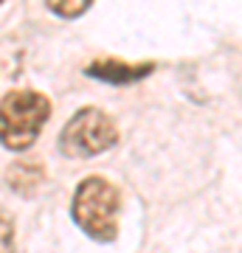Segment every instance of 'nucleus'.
Masks as SVG:
<instances>
[{"mask_svg": "<svg viewBox=\"0 0 242 253\" xmlns=\"http://www.w3.org/2000/svg\"><path fill=\"white\" fill-rule=\"evenodd\" d=\"M118 189L104 177H88L73 191L71 217L96 242H113L118 236Z\"/></svg>", "mask_w": 242, "mask_h": 253, "instance_id": "f257e3e1", "label": "nucleus"}, {"mask_svg": "<svg viewBox=\"0 0 242 253\" xmlns=\"http://www.w3.org/2000/svg\"><path fill=\"white\" fill-rule=\"evenodd\" d=\"M51 116V101L37 90H11L0 104V138L11 152H23L37 141Z\"/></svg>", "mask_w": 242, "mask_h": 253, "instance_id": "f03ea898", "label": "nucleus"}, {"mask_svg": "<svg viewBox=\"0 0 242 253\" xmlns=\"http://www.w3.org/2000/svg\"><path fill=\"white\" fill-rule=\"evenodd\" d=\"M118 129L96 107H85L65 124L59 135V152L65 158H93V155L107 152L110 146H116Z\"/></svg>", "mask_w": 242, "mask_h": 253, "instance_id": "7ed1b4c3", "label": "nucleus"}, {"mask_svg": "<svg viewBox=\"0 0 242 253\" xmlns=\"http://www.w3.org/2000/svg\"><path fill=\"white\" fill-rule=\"evenodd\" d=\"M152 68L155 65H127V62H116V59H104V62H90L85 73L93 76V79L110 82V84H130V82L149 76Z\"/></svg>", "mask_w": 242, "mask_h": 253, "instance_id": "20e7f679", "label": "nucleus"}, {"mask_svg": "<svg viewBox=\"0 0 242 253\" xmlns=\"http://www.w3.org/2000/svg\"><path fill=\"white\" fill-rule=\"evenodd\" d=\"M48 9L54 11V14H59V17H79V14H85V11L90 9V3H76V0H68V3H48Z\"/></svg>", "mask_w": 242, "mask_h": 253, "instance_id": "39448f33", "label": "nucleus"}, {"mask_svg": "<svg viewBox=\"0 0 242 253\" xmlns=\"http://www.w3.org/2000/svg\"><path fill=\"white\" fill-rule=\"evenodd\" d=\"M9 231H11L9 219H3V253H11L9 251Z\"/></svg>", "mask_w": 242, "mask_h": 253, "instance_id": "423d86ee", "label": "nucleus"}]
</instances>
